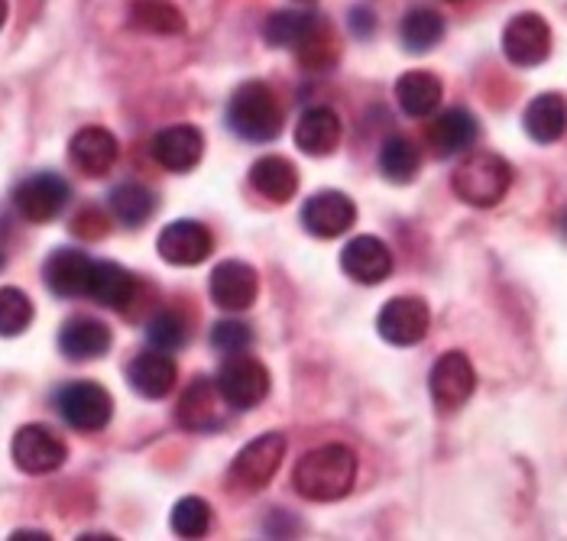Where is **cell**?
<instances>
[{"instance_id": "11", "label": "cell", "mask_w": 567, "mask_h": 541, "mask_svg": "<svg viewBox=\"0 0 567 541\" xmlns=\"http://www.w3.org/2000/svg\"><path fill=\"white\" fill-rule=\"evenodd\" d=\"M10 454H13V464L23 470V474H52L65 464V445L62 438L45 428V425H23L17 435H13V445H10Z\"/></svg>"}, {"instance_id": "43", "label": "cell", "mask_w": 567, "mask_h": 541, "mask_svg": "<svg viewBox=\"0 0 567 541\" xmlns=\"http://www.w3.org/2000/svg\"><path fill=\"white\" fill-rule=\"evenodd\" d=\"M299 3H308V0H299Z\"/></svg>"}, {"instance_id": "20", "label": "cell", "mask_w": 567, "mask_h": 541, "mask_svg": "<svg viewBox=\"0 0 567 541\" xmlns=\"http://www.w3.org/2000/svg\"><path fill=\"white\" fill-rule=\"evenodd\" d=\"M91 267L94 260L82 253V250H55L49 260H45V285L62 295V299H79V295H87V279H91Z\"/></svg>"}, {"instance_id": "12", "label": "cell", "mask_w": 567, "mask_h": 541, "mask_svg": "<svg viewBox=\"0 0 567 541\" xmlns=\"http://www.w3.org/2000/svg\"><path fill=\"white\" fill-rule=\"evenodd\" d=\"M156 250L173 267H198V263H205L212 257L215 237H212V230L205 225L182 218V221H173V225L159 230Z\"/></svg>"}, {"instance_id": "22", "label": "cell", "mask_w": 567, "mask_h": 541, "mask_svg": "<svg viewBox=\"0 0 567 541\" xmlns=\"http://www.w3.org/2000/svg\"><path fill=\"white\" fill-rule=\"evenodd\" d=\"M175 361L166 351H146L140 357H133L127 366V379L143 399H166L175 386Z\"/></svg>"}, {"instance_id": "10", "label": "cell", "mask_w": 567, "mask_h": 541, "mask_svg": "<svg viewBox=\"0 0 567 541\" xmlns=\"http://www.w3.org/2000/svg\"><path fill=\"white\" fill-rule=\"evenodd\" d=\"M503 52L513 65L535 69L551 55V27L538 13H519L503 30Z\"/></svg>"}, {"instance_id": "23", "label": "cell", "mask_w": 567, "mask_h": 541, "mask_svg": "<svg viewBox=\"0 0 567 541\" xmlns=\"http://www.w3.org/2000/svg\"><path fill=\"white\" fill-rule=\"evenodd\" d=\"M523 127L535 143H558L567 134V101L555 91L532 97L523 114Z\"/></svg>"}, {"instance_id": "36", "label": "cell", "mask_w": 567, "mask_h": 541, "mask_svg": "<svg viewBox=\"0 0 567 541\" xmlns=\"http://www.w3.org/2000/svg\"><path fill=\"white\" fill-rule=\"evenodd\" d=\"M212 347H215L218 354H227V357L247 354V351L254 347V331H250V324H244V321H218V324L212 327Z\"/></svg>"}, {"instance_id": "40", "label": "cell", "mask_w": 567, "mask_h": 541, "mask_svg": "<svg viewBox=\"0 0 567 541\" xmlns=\"http://www.w3.org/2000/svg\"><path fill=\"white\" fill-rule=\"evenodd\" d=\"M3 23H7V0H0V30H3Z\"/></svg>"}, {"instance_id": "4", "label": "cell", "mask_w": 567, "mask_h": 541, "mask_svg": "<svg viewBox=\"0 0 567 541\" xmlns=\"http://www.w3.org/2000/svg\"><path fill=\"white\" fill-rule=\"evenodd\" d=\"M55 408L75 431L91 435V431H101L111 425L114 399L104 386H97L91 379H79V383H69L55 393Z\"/></svg>"}, {"instance_id": "32", "label": "cell", "mask_w": 567, "mask_h": 541, "mask_svg": "<svg viewBox=\"0 0 567 541\" xmlns=\"http://www.w3.org/2000/svg\"><path fill=\"white\" fill-rule=\"evenodd\" d=\"M131 23L143 33H159V37H175L185 30L182 10L169 0H136L131 7Z\"/></svg>"}, {"instance_id": "2", "label": "cell", "mask_w": 567, "mask_h": 541, "mask_svg": "<svg viewBox=\"0 0 567 541\" xmlns=\"http://www.w3.org/2000/svg\"><path fill=\"white\" fill-rule=\"evenodd\" d=\"M513 185V166L496 153H471L451 176V188L464 205L474 208H493L506 198Z\"/></svg>"}, {"instance_id": "9", "label": "cell", "mask_w": 567, "mask_h": 541, "mask_svg": "<svg viewBox=\"0 0 567 541\" xmlns=\"http://www.w3.org/2000/svg\"><path fill=\"white\" fill-rule=\"evenodd\" d=\"M380 337L390 341L393 347H415L425 341L429 327H432V312L422 299L415 295H399L383 305V312L377 318Z\"/></svg>"}, {"instance_id": "13", "label": "cell", "mask_w": 567, "mask_h": 541, "mask_svg": "<svg viewBox=\"0 0 567 541\" xmlns=\"http://www.w3.org/2000/svg\"><path fill=\"white\" fill-rule=\"evenodd\" d=\"M353 221H357V205L344 191H334V188L311 195L302 208V225L308 233H315L321 240H334V237L348 233Z\"/></svg>"}, {"instance_id": "38", "label": "cell", "mask_w": 567, "mask_h": 541, "mask_svg": "<svg viewBox=\"0 0 567 541\" xmlns=\"http://www.w3.org/2000/svg\"><path fill=\"white\" fill-rule=\"evenodd\" d=\"M373 27H377V17H373L370 7H353L350 10V30H353V37L367 40L373 33Z\"/></svg>"}, {"instance_id": "39", "label": "cell", "mask_w": 567, "mask_h": 541, "mask_svg": "<svg viewBox=\"0 0 567 541\" xmlns=\"http://www.w3.org/2000/svg\"><path fill=\"white\" fill-rule=\"evenodd\" d=\"M10 539L13 541H49V535H45V532H13Z\"/></svg>"}, {"instance_id": "26", "label": "cell", "mask_w": 567, "mask_h": 541, "mask_svg": "<svg viewBox=\"0 0 567 541\" xmlns=\"http://www.w3.org/2000/svg\"><path fill=\"white\" fill-rule=\"evenodd\" d=\"M250 181H254V188L260 191L262 198H269L276 205H286L299 191V173L282 156H262V159H257L254 169H250Z\"/></svg>"}, {"instance_id": "31", "label": "cell", "mask_w": 567, "mask_h": 541, "mask_svg": "<svg viewBox=\"0 0 567 541\" xmlns=\"http://www.w3.org/2000/svg\"><path fill=\"white\" fill-rule=\"evenodd\" d=\"M422 169V153L409 136H390L380 149V173L393 185H409L415 181Z\"/></svg>"}, {"instance_id": "33", "label": "cell", "mask_w": 567, "mask_h": 541, "mask_svg": "<svg viewBox=\"0 0 567 541\" xmlns=\"http://www.w3.org/2000/svg\"><path fill=\"white\" fill-rule=\"evenodd\" d=\"M33 324V302L23 289H0V337H17Z\"/></svg>"}, {"instance_id": "6", "label": "cell", "mask_w": 567, "mask_h": 541, "mask_svg": "<svg viewBox=\"0 0 567 541\" xmlns=\"http://www.w3.org/2000/svg\"><path fill=\"white\" fill-rule=\"evenodd\" d=\"M282 457H286V438L279 431H266V435L254 438L244 451L234 457L230 480L240 490H247V493H260V490L269 487V480L276 477Z\"/></svg>"}, {"instance_id": "28", "label": "cell", "mask_w": 567, "mask_h": 541, "mask_svg": "<svg viewBox=\"0 0 567 541\" xmlns=\"http://www.w3.org/2000/svg\"><path fill=\"white\" fill-rule=\"evenodd\" d=\"M321 17L318 13H306V10H276L269 13V20L262 23V37L269 45L279 49H299L308 37L318 30Z\"/></svg>"}, {"instance_id": "8", "label": "cell", "mask_w": 567, "mask_h": 541, "mask_svg": "<svg viewBox=\"0 0 567 541\" xmlns=\"http://www.w3.org/2000/svg\"><path fill=\"white\" fill-rule=\"evenodd\" d=\"M429 389H432V399L441 412H457L461 406H467V399L477 389V370L467 361V354L447 351L432 366Z\"/></svg>"}, {"instance_id": "42", "label": "cell", "mask_w": 567, "mask_h": 541, "mask_svg": "<svg viewBox=\"0 0 567 541\" xmlns=\"http://www.w3.org/2000/svg\"><path fill=\"white\" fill-rule=\"evenodd\" d=\"M0 270H3V257H0Z\"/></svg>"}, {"instance_id": "3", "label": "cell", "mask_w": 567, "mask_h": 541, "mask_svg": "<svg viewBox=\"0 0 567 541\" xmlns=\"http://www.w3.org/2000/svg\"><path fill=\"white\" fill-rule=\"evenodd\" d=\"M230 131L247 143H269L282 131V111L266 82H247L230 94L227 104Z\"/></svg>"}, {"instance_id": "41", "label": "cell", "mask_w": 567, "mask_h": 541, "mask_svg": "<svg viewBox=\"0 0 567 541\" xmlns=\"http://www.w3.org/2000/svg\"><path fill=\"white\" fill-rule=\"evenodd\" d=\"M561 227H565V237H567V215H565V225H561Z\"/></svg>"}, {"instance_id": "16", "label": "cell", "mask_w": 567, "mask_h": 541, "mask_svg": "<svg viewBox=\"0 0 567 541\" xmlns=\"http://www.w3.org/2000/svg\"><path fill=\"white\" fill-rule=\"evenodd\" d=\"M341 270L360 285H380L393 272V253L380 237H353L341 250Z\"/></svg>"}, {"instance_id": "29", "label": "cell", "mask_w": 567, "mask_h": 541, "mask_svg": "<svg viewBox=\"0 0 567 541\" xmlns=\"http://www.w3.org/2000/svg\"><path fill=\"white\" fill-rule=\"evenodd\" d=\"M399 40L409 52L422 55L432 52L441 40H444V17L432 10V7H415L402 17L399 23Z\"/></svg>"}, {"instance_id": "17", "label": "cell", "mask_w": 567, "mask_h": 541, "mask_svg": "<svg viewBox=\"0 0 567 541\" xmlns=\"http://www.w3.org/2000/svg\"><path fill=\"white\" fill-rule=\"evenodd\" d=\"M69 156L75 163L79 173H85L91 179H101L107 176L114 166H117V156H121V146L111 131L104 127H85L79 134L72 136L69 143Z\"/></svg>"}, {"instance_id": "27", "label": "cell", "mask_w": 567, "mask_h": 541, "mask_svg": "<svg viewBox=\"0 0 567 541\" xmlns=\"http://www.w3.org/2000/svg\"><path fill=\"white\" fill-rule=\"evenodd\" d=\"M441 79L432 72H405L395 82V101L409 117H432L441 104Z\"/></svg>"}, {"instance_id": "19", "label": "cell", "mask_w": 567, "mask_h": 541, "mask_svg": "<svg viewBox=\"0 0 567 541\" xmlns=\"http://www.w3.org/2000/svg\"><path fill=\"white\" fill-rule=\"evenodd\" d=\"M481 136L477 127V117L464 107H451L444 114H437L429 127V143L435 149V156L447 159V156H457V153H467Z\"/></svg>"}, {"instance_id": "14", "label": "cell", "mask_w": 567, "mask_h": 541, "mask_svg": "<svg viewBox=\"0 0 567 541\" xmlns=\"http://www.w3.org/2000/svg\"><path fill=\"white\" fill-rule=\"evenodd\" d=\"M153 159L169 173H192L205 156V136L192 124H173L153 136Z\"/></svg>"}, {"instance_id": "15", "label": "cell", "mask_w": 567, "mask_h": 541, "mask_svg": "<svg viewBox=\"0 0 567 541\" xmlns=\"http://www.w3.org/2000/svg\"><path fill=\"white\" fill-rule=\"evenodd\" d=\"M212 299L215 305H220L224 312H247L254 302H257V292H260V279L254 267L240 263V260H227L212 272Z\"/></svg>"}, {"instance_id": "34", "label": "cell", "mask_w": 567, "mask_h": 541, "mask_svg": "<svg viewBox=\"0 0 567 541\" xmlns=\"http://www.w3.org/2000/svg\"><path fill=\"white\" fill-rule=\"evenodd\" d=\"M173 532L178 539H205L212 529V506L198 497H185L175 502Z\"/></svg>"}, {"instance_id": "5", "label": "cell", "mask_w": 567, "mask_h": 541, "mask_svg": "<svg viewBox=\"0 0 567 541\" xmlns=\"http://www.w3.org/2000/svg\"><path fill=\"white\" fill-rule=\"evenodd\" d=\"M220 399L237 412L257 408L269 396V370L254 357L234 354L230 361H224V366L215 376Z\"/></svg>"}, {"instance_id": "30", "label": "cell", "mask_w": 567, "mask_h": 541, "mask_svg": "<svg viewBox=\"0 0 567 541\" xmlns=\"http://www.w3.org/2000/svg\"><path fill=\"white\" fill-rule=\"evenodd\" d=\"M111 211H114V218L121 221L124 227H140L146 225L153 215H156V195L146 188V185H140V181H124V185H117L114 191H111Z\"/></svg>"}, {"instance_id": "37", "label": "cell", "mask_w": 567, "mask_h": 541, "mask_svg": "<svg viewBox=\"0 0 567 541\" xmlns=\"http://www.w3.org/2000/svg\"><path fill=\"white\" fill-rule=\"evenodd\" d=\"M299 52V59L306 62L308 69H328V65H334V59H338V49H334V37H331V27L321 20L318 23V30L308 37L306 43L296 49Z\"/></svg>"}, {"instance_id": "7", "label": "cell", "mask_w": 567, "mask_h": 541, "mask_svg": "<svg viewBox=\"0 0 567 541\" xmlns=\"http://www.w3.org/2000/svg\"><path fill=\"white\" fill-rule=\"evenodd\" d=\"M69 198H72L69 181L55 173H37V176L20 181L13 191V205H17L20 218H27L30 225L55 221L65 211Z\"/></svg>"}, {"instance_id": "24", "label": "cell", "mask_w": 567, "mask_h": 541, "mask_svg": "<svg viewBox=\"0 0 567 541\" xmlns=\"http://www.w3.org/2000/svg\"><path fill=\"white\" fill-rule=\"evenodd\" d=\"M341 143V121L331 107H308L296 124V146L306 156H331Z\"/></svg>"}, {"instance_id": "25", "label": "cell", "mask_w": 567, "mask_h": 541, "mask_svg": "<svg viewBox=\"0 0 567 541\" xmlns=\"http://www.w3.org/2000/svg\"><path fill=\"white\" fill-rule=\"evenodd\" d=\"M136 295V279L117 263H94L87 279V299H94L104 309H127Z\"/></svg>"}, {"instance_id": "35", "label": "cell", "mask_w": 567, "mask_h": 541, "mask_svg": "<svg viewBox=\"0 0 567 541\" xmlns=\"http://www.w3.org/2000/svg\"><path fill=\"white\" fill-rule=\"evenodd\" d=\"M146 334H150V344L156 351H166V354H175L188 344V321L178 315V312H159L146 324Z\"/></svg>"}, {"instance_id": "1", "label": "cell", "mask_w": 567, "mask_h": 541, "mask_svg": "<svg viewBox=\"0 0 567 541\" xmlns=\"http://www.w3.org/2000/svg\"><path fill=\"white\" fill-rule=\"evenodd\" d=\"M292 483L311 502L344 499L357 483V454L344 448V445L315 448L296 464Z\"/></svg>"}, {"instance_id": "18", "label": "cell", "mask_w": 567, "mask_h": 541, "mask_svg": "<svg viewBox=\"0 0 567 541\" xmlns=\"http://www.w3.org/2000/svg\"><path fill=\"white\" fill-rule=\"evenodd\" d=\"M224 399L218 386L205 376H198L178 399V422L188 431H218L224 425Z\"/></svg>"}, {"instance_id": "21", "label": "cell", "mask_w": 567, "mask_h": 541, "mask_svg": "<svg viewBox=\"0 0 567 541\" xmlns=\"http://www.w3.org/2000/svg\"><path fill=\"white\" fill-rule=\"evenodd\" d=\"M59 347L69 361H97L111 351V327L97 318H72L59 331Z\"/></svg>"}]
</instances>
